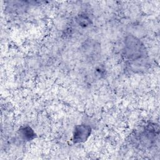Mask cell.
Here are the masks:
<instances>
[{
	"mask_svg": "<svg viewBox=\"0 0 160 160\" xmlns=\"http://www.w3.org/2000/svg\"><path fill=\"white\" fill-rule=\"evenodd\" d=\"M91 128L89 125H77L73 132V141L74 143H81L88 140L91 134Z\"/></svg>",
	"mask_w": 160,
	"mask_h": 160,
	"instance_id": "obj_2",
	"label": "cell"
},
{
	"mask_svg": "<svg viewBox=\"0 0 160 160\" xmlns=\"http://www.w3.org/2000/svg\"><path fill=\"white\" fill-rule=\"evenodd\" d=\"M76 22L79 26L82 28H86L89 26L91 24V19L88 15L82 13L78 15L76 17Z\"/></svg>",
	"mask_w": 160,
	"mask_h": 160,
	"instance_id": "obj_4",
	"label": "cell"
},
{
	"mask_svg": "<svg viewBox=\"0 0 160 160\" xmlns=\"http://www.w3.org/2000/svg\"><path fill=\"white\" fill-rule=\"evenodd\" d=\"M19 134L20 136L26 141H31L36 137L35 132L28 126L21 127L19 130Z\"/></svg>",
	"mask_w": 160,
	"mask_h": 160,
	"instance_id": "obj_3",
	"label": "cell"
},
{
	"mask_svg": "<svg viewBox=\"0 0 160 160\" xmlns=\"http://www.w3.org/2000/svg\"><path fill=\"white\" fill-rule=\"evenodd\" d=\"M124 52L125 56L129 59L138 61L145 56V48L140 40L129 36L124 41Z\"/></svg>",
	"mask_w": 160,
	"mask_h": 160,
	"instance_id": "obj_1",
	"label": "cell"
}]
</instances>
